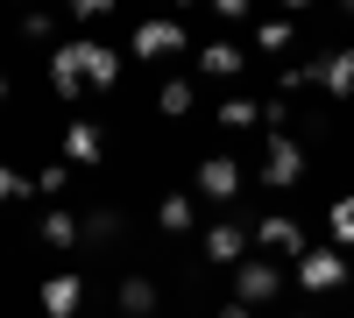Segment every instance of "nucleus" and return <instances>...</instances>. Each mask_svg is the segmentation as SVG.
Instances as JSON below:
<instances>
[{
  "instance_id": "obj_24",
  "label": "nucleus",
  "mask_w": 354,
  "mask_h": 318,
  "mask_svg": "<svg viewBox=\"0 0 354 318\" xmlns=\"http://www.w3.org/2000/svg\"><path fill=\"white\" fill-rule=\"evenodd\" d=\"M64 184H71V163H43V170H36V191H43V198H57Z\"/></svg>"
},
{
  "instance_id": "obj_22",
  "label": "nucleus",
  "mask_w": 354,
  "mask_h": 318,
  "mask_svg": "<svg viewBox=\"0 0 354 318\" xmlns=\"http://www.w3.org/2000/svg\"><path fill=\"white\" fill-rule=\"evenodd\" d=\"M113 234H121V212H106V206H100V212H85V241H100V248H106Z\"/></svg>"
},
{
  "instance_id": "obj_17",
  "label": "nucleus",
  "mask_w": 354,
  "mask_h": 318,
  "mask_svg": "<svg viewBox=\"0 0 354 318\" xmlns=\"http://www.w3.org/2000/svg\"><path fill=\"white\" fill-rule=\"evenodd\" d=\"M220 128H234V135H248V128H262V99H248V92H234V99H220Z\"/></svg>"
},
{
  "instance_id": "obj_28",
  "label": "nucleus",
  "mask_w": 354,
  "mask_h": 318,
  "mask_svg": "<svg viewBox=\"0 0 354 318\" xmlns=\"http://www.w3.org/2000/svg\"><path fill=\"white\" fill-rule=\"evenodd\" d=\"M283 8H290V14H305V8H312V0H283Z\"/></svg>"
},
{
  "instance_id": "obj_23",
  "label": "nucleus",
  "mask_w": 354,
  "mask_h": 318,
  "mask_svg": "<svg viewBox=\"0 0 354 318\" xmlns=\"http://www.w3.org/2000/svg\"><path fill=\"white\" fill-rule=\"evenodd\" d=\"M113 8H121V0H64V14H71V21H106Z\"/></svg>"
},
{
  "instance_id": "obj_4",
  "label": "nucleus",
  "mask_w": 354,
  "mask_h": 318,
  "mask_svg": "<svg viewBox=\"0 0 354 318\" xmlns=\"http://www.w3.org/2000/svg\"><path fill=\"white\" fill-rule=\"evenodd\" d=\"M340 283H347V248H305V255H298V290L333 297Z\"/></svg>"
},
{
  "instance_id": "obj_16",
  "label": "nucleus",
  "mask_w": 354,
  "mask_h": 318,
  "mask_svg": "<svg viewBox=\"0 0 354 318\" xmlns=\"http://www.w3.org/2000/svg\"><path fill=\"white\" fill-rule=\"evenodd\" d=\"M156 226H163V234H192V226H198V206H192L185 191H170L163 206H156Z\"/></svg>"
},
{
  "instance_id": "obj_3",
  "label": "nucleus",
  "mask_w": 354,
  "mask_h": 318,
  "mask_svg": "<svg viewBox=\"0 0 354 318\" xmlns=\"http://www.w3.org/2000/svg\"><path fill=\"white\" fill-rule=\"evenodd\" d=\"M283 297V269L277 262H262V255H241V262H234V304H277Z\"/></svg>"
},
{
  "instance_id": "obj_11",
  "label": "nucleus",
  "mask_w": 354,
  "mask_h": 318,
  "mask_svg": "<svg viewBox=\"0 0 354 318\" xmlns=\"http://www.w3.org/2000/svg\"><path fill=\"white\" fill-rule=\"evenodd\" d=\"M255 241H262V248H277V255H290V262H298V255H305V226L290 219V212H262V219H255Z\"/></svg>"
},
{
  "instance_id": "obj_6",
  "label": "nucleus",
  "mask_w": 354,
  "mask_h": 318,
  "mask_svg": "<svg viewBox=\"0 0 354 318\" xmlns=\"http://www.w3.org/2000/svg\"><path fill=\"white\" fill-rule=\"evenodd\" d=\"M248 241H255V219H213V226H205V262L234 269L248 255Z\"/></svg>"
},
{
  "instance_id": "obj_5",
  "label": "nucleus",
  "mask_w": 354,
  "mask_h": 318,
  "mask_svg": "<svg viewBox=\"0 0 354 318\" xmlns=\"http://www.w3.org/2000/svg\"><path fill=\"white\" fill-rule=\"evenodd\" d=\"M78 43V64H85V92H113L121 85V50L100 43V36H71Z\"/></svg>"
},
{
  "instance_id": "obj_29",
  "label": "nucleus",
  "mask_w": 354,
  "mask_h": 318,
  "mask_svg": "<svg viewBox=\"0 0 354 318\" xmlns=\"http://www.w3.org/2000/svg\"><path fill=\"white\" fill-rule=\"evenodd\" d=\"M0 106H8V71H0Z\"/></svg>"
},
{
  "instance_id": "obj_10",
  "label": "nucleus",
  "mask_w": 354,
  "mask_h": 318,
  "mask_svg": "<svg viewBox=\"0 0 354 318\" xmlns=\"http://www.w3.org/2000/svg\"><path fill=\"white\" fill-rule=\"evenodd\" d=\"M36 304H43L50 318H78V304H85V283H78L71 269H57V276H43V290H36Z\"/></svg>"
},
{
  "instance_id": "obj_12",
  "label": "nucleus",
  "mask_w": 354,
  "mask_h": 318,
  "mask_svg": "<svg viewBox=\"0 0 354 318\" xmlns=\"http://www.w3.org/2000/svg\"><path fill=\"white\" fill-rule=\"evenodd\" d=\"M241 64H248V50L234 43V36H213V43H198V71H205V78H241Z\"/></svg>"
},
{
  "instance_id": "obj_25",
  "label": "nucleus",
  "mask_w": 354,
  "mask_h": 318,
  "mask_svg": "<svg viewBox=\"0 0 354 318\" xmlns=\"http://www.w3.org/2000/svg\"><path fill=\"white\" fill-rule=\"evenodd\" d=\"M21 191H36V177H21L15 163H0V206H8V198H21Z\"/></svg>"
},
{
  "instance_id": "obj_26",
  "label": "nucleus",
  "mask_w": 354,
  "mask_h": 318,
  "mask_svg": "<svg viewBox=\"0 0 354 318\" xmlns=\"http://www.w3.org/2000/svg\"><path fill=\"white\" fill-rule=\"evenodd\" d=\"M205 8H213L220 21H248V8H255V0H205Z\"/></svg>"
},
{
  "instance_id": "obj_2",
  "label": "nucleus",
  "mask_w": 354,
  "mask_h": 318,
  "mask_svg": "<svg viewBox=\"0 0 354 318\" xmlns=\"http://www.w3.org/2000/svg\"><path fill=\"white\" fill-rule=\"evenodd\" d=\"M305 170H312V163H305V149H298V135H290V128H270V141H262V170H255V177L277 184V191H290Z\"/></svg>"
},
{
  "instance_id": "obj_19",
  "label": "nucleus",
  "mask_w": 354,
  "mask_h": 318,
  "mask_svg": "<svg viewBox=\"0 0 354 318\" xmlns=\"http://www.w3.org/2000/svg\"><path fill=\"white\" fill-rule=\"evenodd\" d=\"M326 234H333V248H347V255H354V198H333V212H326Z\"/></svg>"
},
{
  "instance_id": "obj_7",
  "label": "nucleus",
  "mask_w": 354,
  "mask_h": 318,
  "mask_svg": "<svg viewBox=\"0 0 354 318\" xmlns=\"http://www.w3.org/2000/svg\"><path fill=\"white\" fill-rule=\"evenodd\" d=\"M241 156H198V191L213 198V206H234V198H241Z\"/></svg>"
},
{
  "instance_id": "obj_27",
  "label": "nucleus",
  "mask_w": 354,
  "mask_h": 318,
  "mask_svg": "<svg viewBox=\"0 0 354 318\" xmlns=\"http://www.w3.org/2000/svg\"><path fill=\"white\" fill-rule=\"evenodd\" d=\"M170 8H177V14H192V8H205V0H170Z\"/></svg>"
},
{
  "instance_id": "obj_14",
  "label": "nucleus",
  "mask_w": 354,
  "mask_h": 318,
  "mask_svg": "<svg viewBox=\"0 0 354 318\" xmlns=\"http://www.w3.org/2000/svg\"><path fill=\"white\" fill-rule=\"evenodd\" d=\"M100 149H106V141H100V128H93V121H71V128H64V163H78V170H85V163H100Z\"/></svg>"
},
{
  "instance_id": "obj_21",
  "label": "nucleus",
  "mask_w": 354,
  "mask_h": 318,
  "mask_svg": "<svg viewBox=\"0 0 354 318\" xmlns=\"http://www.w3.org/2000/svg\"><path fill=\"white\" fill-rule=\"evenodd\" d=\"M21 36H28V43H57V14H50V8H28V14H21Z\"/></svg>"
},
{
  "instance_id": "obj_18",
  "label": "nucleus",
  "mask_w": 354,
  "mask_h": 318,
  "mask_svg": "<svg viewBox=\"0 0 354 318\" xmlns=\"http://www.w3.org/2000/svg\"><path fill=\"white\" fill-rule=\"evenodd\" d=\"M192 106H198V92H192V78H170L163 92H156V113H170V121H185Z\"/></svg>"
},
{
  "instance_id": "obj_8",
  "label": "nucleus",
  "mask_w": 354,
  "mask_h": 318,
  "mask_svg": "<svg viewBox=\"0 0 354 318\" xmlns=\"http://www.w3.org/2000/svg\"><path fill=\"white\" fill-rule=\"evenodd\" d=\"M50 92L64 99V106H78V99H85V64H78V43H57V50H50Z\"/></svg>"
},
{
  "instance_id": "obj_15",
  "label": "nucleus",
  "mask_w": 354,
  "mask_h": 318,
  "mask_svg": "<svg viewBox=\"0 0 354 318\" xmlns=\"http://www.w3.org/2000/svg\"><path fill=\"white\" fill-rule=\"evenodd\" d=\"M36 234H43V248H78V241H85V219H71L64 206H57V212H43Z\"/></svg>"
},
{
  "instance_id": "obj_1",
  "label": "nucleus",
  "mask_w": 354,
  "mask_h": 318,
  "mask_svg": "<svg viewBox=\"0 0 354 318\" xmlns=\"http://www.w3.org/2000/svg\"><path fill=\"white\" fill-rule=\"evenodd\" d=\"M185 50H198V43H192V28H185V14L135 21V36H128V57H149V64H163V57H185Z\"/></svg>"
},
{
  "instance_id": "obj_30",
  "label": "nucleus",
  "mask_w": 354,
  "mask_h": 318,
  "mask_svg": "<svg viewBox=\"0 0 354 318\" xmlns=\"http://www.w3.org/2000/svg\"><path fill=\"white\" fill-rule=\"evenodd\" d=\"M340 8H347V14H354V0H340Z\"/></svg>"
},
{
  "instance_id": "obj_13",
  "label": "nucleus",
  "mask_w": 354,
  "mask_h": 318,
  "mask_svg": "<svg viewBox=\"0 0 354 318\" xmlns=\"http://www.w3.org/2000/svg\"><path fill=\"white\" fill-rule=\"evenodd\" d=\"M113 304H121L128 318H156V283L149 276H121L113 283Z\"/></svg>"
},
{
  "instance_id": "obj_20",
  "label": "nucleus",
  "mask_w": 354,
  "mask_h": 318,
  "mask_svg": "<svg viewBox=\"0 0 354 318\" xmlns=\"http://www.w3.org/2000/svg\"><path fill=\"white\" fill-rule=\"evenodd\" d=\"M290 43H298V21H290V14H277V21L255 28V50H290Z\"/></svg>"
},
{
  "instance_id": "obj_9",
  "label": "nucleus",
  "mask_w": 354,
  "mask_h": 318,
  "mask_svg": "<svg viewBox=\"0 0 354 318\" xmlns=\"http://www.w3.org/2000/svg\"><path fill=\"white\" fill-rule=\"evenodd\" d=\"M319 92H326L333 106L354 99V50H319Z\"/></svg>"
}]
</instances>
